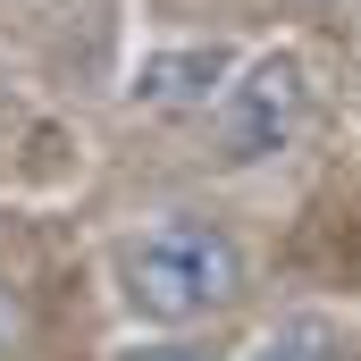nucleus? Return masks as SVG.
Here are the masks:
<instances>
[{
    "label": "nucleus",
    "mask_w": 361,
    "mask_h": 361,
    "mask_svg": "<svg viewBox=\"0 0 361 361\" xmlns=\"http://www.w3.org/2000/svg\"><path fill=\"white\" fill-rule=\"evenodd\" d=\"M235 294H244V244L219 219L169 210V219H152V227H135L118 244V302L143 328H169V336L177 328H202Z\"/></svg>",
    "instance_id": "obj_1"
},
{
    "label": "nucleus",
    "mask_w": 361,
    "mask_h": 361,
    "mask_svg": "<svg viewBox=\"0 0 361 361\" xmlns=\"http://www.w3.org/2000/svg\"><path fill=\"white\" fill-rule=\"evenodd\" d=\"M302 126H311V68L294 51H261V59H244L227 76V92H219L210 152L227 169H261V160H277V152L302 143Z\"/></svg>",
    "instance_id": "obj_2"
},
{
    "label": "nucleus",
    "mask_w": 361,
    "mask_h": 361,
    "mask_svg": "<svg viewBox=\"0 0 361 361\" xmlns=\"http://www.w3.org/2000/svg\"><path fill=\"white\" fill-rule=\"evenodd\" d=\"M227 76H235V59L219 42H193V51H152L126 92L143 109H210V92H227Z\"/></svg>",
    "instance_id": "obj_3"
},
{
    "label": "nucleus",
    "mask_w": 361,
    "mask_h": 361,
    "mask_svg": "<svg viewBox=\"0 0 361 361\" xmlns=\"http://www.w3.org/2000/svg\"><path fill=\"white\" fill-rule=\"evenodd\" d=\"M252 361H345V328L328 311H294V319H277L269 336H261Z\"/></svg>",
    "instance_id": "obj_4"
},
{
    "label": "nucleus",
    "mask_w": 361,
    "mask_h": 361,
    "mask_svg": "<svg viewBox=\"0 0 361 361\" xmlns=\"http://www.w3.org/2000/svg\"><path fill=\"white\" fill-rule=\"evenodd\" d=\"M109 361H219V353L193 345V336H143V345H118Z\"/></svg>",
    "instance_id": "obj_5"
},
{
    "label": "nucleus",
    "mask_w": 361,
    "mask_h": 361,
    "mask_svg": "<svg viewBox=\"0 0 361 361\" xmlns=\"http://www.w3.org/2000/svg\"><path fill=\"white\" fill-rule=\"evenodd\" d=\"M17 328H25V311H17V294H8V277H0V361L17 353Z\"/></svg>",
    "instance_id": "obj_6"
}]
</instances>
